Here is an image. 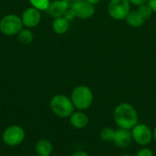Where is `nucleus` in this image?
I'll return each mask as SVG.
<instances>
[{"mask_svg": "<svg viewBox=\"0 0 156 156\" xmlns=\"http://www.w3.org/2000/svg\"><path fill=\"white\" fill-rule=\"evenodd\" d=\"M114 122L119 128L132 130L138 123V113L134 106L128 102L118 104L112 113Z\"/></svg>", "mask_w": 156, "mask_h": 156, "instance_id": "nucleus-1", "label": "nucleus"}, {"mask_svg": "<svg viewBox=\"0 0 156 156\" xmlns=\"http://www.w3.org/2000/svg\"><path fill=\"white\" fill-rule=\"evenodd\" d=\"M70 99L75 109L78 111H85L91 106L94 96L90 87L79 85L72 90Z\"/></svg>", "mask_w": 156, "mask_h": 156, "instance_id": "nucleus-2", "label": "nucleus"}, {"mask_svg": "<svg viewBox=\"0 0 156 156\" xmlns=\"http://www.w3.org/2000/svg\"><path fill=\"white\" fill-rule=\"evenodd\" d=\"M50 109L59 118H69L75 112L71 99L64 94H57L50 100Z\"/></svg>", "mask_w": 156, "mask_h": 156, "instance_id": "nucleus-3", "label": "nucleus"}, {"mask_svg": "<svg viewBox=\"0 0 156 156\" xmlns=\"http://www.w3.org/2000/svg\"><path fill=\"white\" fill-rule=\"evenodd\" d=\"M22 28V19L17 15H6L0 21V31L5 36L17 35Z\"/></svg>", "mask_w": 156, "mask_h": 156, "instance_id": "nucleus-4", "label": "nucleus"}, {"mask_svg": "<svg viewBox=\"0 0 156 156\" xmlns=\"http://www.w3.org/2000/svg\"><path fill=\"white\" fill-rule=\"evenodd\" d=\"M131 11V3L128 0H110L108 14L115 20H125Z\"/></svg>", "mask_w": 156, "mask_h": 156, "instance_id": "nucleus-5", "label": "nucleus"}, {"mask_svg": "<svg viewBox=\"0 0 156 156\" xmlns=\"http://www.w3.org/2000/svg\"><path fill=\"white\" fill-rule=\"evenodd\" d=\"M133 141L141 146H147L154 140V133L151 128L144 123H137L132 130Z\"/></svg>", "mask_w": 156, "mask_h": 156, "instance_id": "nucleus-6", "label": "nucleus"}, {"mask_svg": "<svg viewBox=\"0 0 156 156\" xmlns=\"http://www.w3.org/2000/svg\"><path fill=\"white\" fill-rule=\"evenodd\" d=\"M25 135V131L21 126L11 125L3 132L2 140L8 146H17L23 143Z\"/></svg>", "mask_w": 156, "mask_h": 156, "instance_id": "nucleus-7", "label": "nucleus"}, {"mask_svg": "<svg viewBox=\"0 0 156 156\" xmlns=\"http://www.w3.org/2000/svg\"><path fill=\"white\" fill-rule=\"evenodd\" d=\"M70 8L74 12L75 16L80 19H89L95 14V5L84 0H80L74 3Z\"/></svg>", "mask_w": 156, "mask_h": 156, "instance_id": "nucleus-8", "label": "nucleus"}, {"mask_svg": "<svg viewBox=\"0 0 156 156\" xmlns=\"http://www.w3.org/2000/svg\"><path fill=\"white\" fill-rule=\"evenodd\" d=\"M21 19L23 26L27 28H32L37 27L41 20V14L40 11L36 9L35 7H27L24 10L21 15Z\"/></svg>", "mask_w": 156, "mask_h": 156, "instance_id": "nucleus-9", "label": "nucleus"}, {"mask_svg": "<svg viewBox=\"0 0 156 156\" xmlns=\"http://www.w3.org/2000/svg\"><path fill=\"white\" fill-rule=\"evenodd\" d=\"M133 142V136L131 130H126L122 128H119L115 132V136L113 143L116 146L121 148L128 147Z\"/></svg>", "mask_w": 156, "mask_h": 156, "instance_id": "nucleus-10", "label": "nucleus"}, {"mask_svg": "<svg viewBox=\"0 0 156 156\" xmlns=\"http://www.w3.org/2000/svg\"><path fill=\"white\" fill-rule=\"evenodd\" d=\"M69 5L66 0H55L50 3L48 12L54 18L64 16L67 10L69 8Z\"/></svg>", "mask_w": 156, "mask_h": 156, "instance_id": "nucleus-11", "label": "nucleus"}, {"mask_svg": "<svg viewBox=\"0 0 156 156\" xmlns=\"http://www.w3.org/2000/svg\"><path fill=\"white\" fill-rule=\"evenodd\" d=\"M89 116L83 111H77L74 112L69 117L70 124L78 130H82L86 128L89 124Z\"/></svg>", "mask_w": 156, "mask_h": 156, "instance_id": "nucleus-12", "label": "nucleus"}, {"mask_svg": "<svg viewBox=\"0 0 156 156\" xmlns=\"http://www.w3.org/2000/svg\"><path fill=\"white\" fill-rule=\"evenodd\" d=\"M125 21L132 27H140L144 24L146 20L144 18V16L140 14V12L137 9H134L130 11L127 17L125 18Z\"/></svg>", "mask_w": 156, "mask_h": 156, "instance_id": "nucleus-13", "label": "nucleus"}, {"mask_svg": "<svg viewBox=\"0 0 156 156\" xmlns=\"http://www.w3.org/2000/svg\"><path fill=\"white\" fill-rule=\"evenodd\" d=\"M53 151V145L48 139H41L36 144V152L38 156H49Z\"/></svg>", "mask_w": 156, "mask_h": 156, "instance_id": "nucleus-14", "label": "nucleus"}, {"mask_svg": "<svg viewBox=\"0 0 156 156\" xmlns=\"http://www.w3.org/2000/svg\"><path fill=\"white\" fill-rule=\"evenodd\" d=\"M52 28L53 31L58 35H63L69 31V22L64 17H57L54 19L52 23Z\"/></svg>", "mask_w": 156, "mask_h": 156, "instance_id": "nucleus-15", "label": "nucleus"}, {"mask_svg": "<svg viewBox=\"0 0 156 156\" xmlns=\"http://www.w3.org/2000/svg\"><path fill=\"white\" fill-rule=\"evenodd\" d=\"M34 39V35L32 31L29 28H25L21 29L20 32L17 34V40L24 45H28L30 44Z\"/></svg>", "mask_w": 156, "mask_h": 156, "instance_id": "nucleus-16", "label": "nucleus"}, {"mask_svg": "<svg viewBox=\"0 0 156 156\" xmlns=\"http://www.w3.org/2000/svg\"><path fill=\"white\" fill-rule=\"evenodd\" d=\"M115 132L116 130H114L110 126L103 127L100 132V137L101 141H103L104 143H112L114 140Z\"/></svg>", "mask_w": 156, "mask_h": 156, "instance_id": "nucleus-17", "label": "nucleus"}, {"mask_svg": "<svg viewBox=\"0 0 156 156\" xmlns=\"http://www.w3.org/2000/svg\"><path fill=\"white\" fill-rule=\"evenodd\" d=\"M30 5L39 11H48L50 5V0H29Z\"/></svg>", "mask_w": 156, "mask_h": 156, "instance_id": "nucleus-18", "label": "nucleus"}, {"mask_svg": "<svg viewBox=\"0 0 156 156\" xmlns=\"http://www.w3.org/2000/svg\"><path fill=\"white\" fill-rule=\"evenodd\" d=\"M135 156H154V152L150 148H148L146 146H144L143 148H141L136 153Z\"/></svg>", "mask_w": 156, "mask_h": 156, "instance_id": "nucleus-19", "label": "nucleus"}, {"mask_svg": "<svg viewBox=\"0 0 156 156\" xmlns=\"http://www.w3.org/2000/svg\"><path fill=\"white\" fill-rule=\"evenodd\" d=\"M64 17L69 21V22H70V21H72L76 16H75V15H74V12L72 11V9L69 7L68 10H67V12L65 13V15H64Z\"/></svg>", "mask_w": 156, "mask_h": 156, "instance_id": "nucleus-20", "label": "nucleus"}, {"mask_svg": "<svg viewBox=\"0 0 156 156\" xmlns=\"http://www.w3.org/2000/svg\"><path fill=\"white\" fill-rule=\"evenodd\" d=\"M128 1L131 3V5H134L136 6H139V5L147 4V1L148 0H128Z\"/></svg>", "mask_w": 156, "mask_h": 156, "instance_id": "nucleus-21", "label": "nucleus"}, {"mask_svg": "<svg viewBox=\"0 0 156 156\" xmlns=\"http://www.w3.org/2000/svg\"><path fill=\"white\" fill-rule=\"evenodd\" d=\"M147 5H149V7L152 9L154 13H156V0H148Z\"/></svg>", "mask_w": 156, "mask_h": 156, "instance_id": "nucleus-22", "label": "nucleus"}, {"mask_svg": "<svg viewBox=\"0 0 156 156\" xmlns=\"http://www.w3.org/2000/svg\"><path fill=\"white\" fill-rule=\"evenodd\" d=\"M71 156H90L88 153L84 152V151H77L75 153H73Z\"/></svg>", "mask_w": 156, "mask_h": 156, "instance_id": "nucleus-23", "label": "nucleus"}, {"mask_svg": "<svg viewBox=\"0 0 156 156\" xmlns=\"http://www.w3.org/2000/svg\"><path fill=\"white\" fill-rule=\"evenodd\" d=\"M84 1H86V2H88V3H90V4L93 5H98L101 2V0H84Z\"/></svg>", "mask_w": 156, "mask_h": 156, "instance_id": "nucleus-24", "label": "nucleus"}, {"mask_svg": "<svg viewBox=\"0 0 156 156\" xmlns=\"http://www.w3.org/2000/svg\"><path fill=\"white\" fill-rule=\"evenodd\" d=\"M153 133H154V140L155 141L156 143V125L155 127H154V131H153Z\"/></svg>", "mask_w": 156, "mask_h": 156, "instance_id": "nucleus-25", "label": "nucleus"}, {"mask_svg": "<svg viewBox=\"0 0 156 156\" xmlns=\"http://www.w3.org/2000/svg\"><path fill=\"white\" fill-rule=\"evenodd\" d=\"M120 156H132V155H130V154H122V155H120Z\"/></svg>", "mask_w": 156, "mask_h": 156, "instance_id": "nucleus-26", "label": "nucleus"}, {"mask_svg": "<svg viewBox=\"0 0 156 156\" xmlns=\"http://www.w3.org/2000/svg\"><path fill=\"white\" fill-rule=\"evenodd\" d=\"M37 156H38V155H37Z\"/></svg>", "mask_w": 156, "mask_h": 156, "instance_id": "nucleus-27", "label": "nucleus"}]
</instances>
